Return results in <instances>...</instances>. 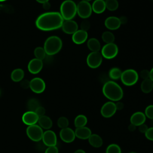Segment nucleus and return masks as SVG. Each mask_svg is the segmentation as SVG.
Instances as JSON below:
<instances>
[{
    "mask_svg": "<svg viewBox=\"0 0 153 153\" xmlns=\"http://www.w3.org/2000/svg\"><path fill=\"white\" fill-rule=\"evenodd\" d=\"M63 21L60 13L57 11L46 12L37 17L35 25L41 30L51 31L60 28Z\"/></svg>",
    "mask_w": 153,
    "mask_h": 153,
    "instance_id": "1",
    "label": "nucleus"
},
{
    "mask_svg": "<svg viewBox=\"0 0 153 153\" xmlns=\"http://www.w3.org/2000/svg\"><path fill=\"white\" fill-rule=\"evenodd\" d=\"M102 93L108 99L112 102L120 101L124 94L120 85L113 81H108L103 84Z\"/></svg>",
    "mask_w": 153,
    "mask_h": 153,
    "instance_id": "2",
    "label": "nucleus"
},
{
    "mask_svg": "<svg viewBox=\"0 0 153 153\" xmlns=\"http://www.w3.org/2000/svg\"><path fill=\"white\" fill-rule=\"evenodd\" d=\"M62 44V39L59 36L54 35L47 38L43 47L47 55L53 56L60 51Z\"/></svg>",
    "mask_w": 153,
    "mask_h": 153,
    "instance_id": "3",
    "label": "nucleus"
},
{
    "mask_svg": "<svg viewBox=\"0 0 153 153\" xmlns=\"http://www.w3.org/2000/svg\"><path fill=\"white\" fill-rule=\"evenodd\" d=\"M60 14L64 20H72L77 14L76 4L72 0H65L60 5Z\"/></svg>",
    "mask_w": 153,
    "mask_h": 153,
    "instance_id": "4",
    "label": "nucleus"
},
{
    "mask_svg": "<svg viewBox=\"0 0 153 153\" xmlns=\"http://www.w3.org/2000/svg\"><path fill=\"white\" fill-rule=\"evenodd\" d=\"M120 79L124 85L132 86L137 82L139 75L134 69H128L122 72Z\"/></svg>",
    "mask_w": 153,
    "mask_h": 153,
    "instance_id": "5",
    "label": "nucleus"
},
{
    "mask_svg": "<svg viewBox=\"0 0 153 153\" xmlns=\"http://www.w3.org/2000/svg\"><path fill=\"white\" fill-rule=\"evenodd\" d=\"M26 134L29 139L33 142H39L42 140L43 129L38 124H33L27 127Z\"/></svg>",
    "mask_w": 153,
    "mask_h": 153,
    "instance_id": "6",
    "label": "nucleus"
},
{
    "mask_svg": "<svg viewBox=\"0 0 153 153\" xmlns=\"http://www.w3.org/2000/svg\"><path fill=\"white\" fill-rule=\"evenodd\" d=\"M100 53L103 57L106 59H112L117 56L118 53V47L114 42L106 44L101 48Z\"/></svg>",
    "mask_w": 153,
    "mask_h": 153,
    "instance_id": "7",
    "label": "nucleus"
},
{
    "mask_svg": "<svg viewBox=\"0 0 153 153\" xmlns=\"http://www.w3.org/2000/svg\"><path fill=\"white\" fill-rule=\"evenodd\" d=\"M76 8L78 15L83 19H87L88 18L93 12L91 5L88 2L82 1H80L76 5Z\"/></svg>",
    "mask_w": 153,
    "mask_h": 153,
    "instance_id": "8",
    "label": "nucleus"
},
{
    "mask_svg": "<svg viewBox=\"0 0 153 153\" xmlns=\"http://www.w3.org/2000/svg\"><path fill=\"white\" fill-rule=\"evenodd\" d=\"M103 57L99 52H91L87 57L86 62L88 67L92 69L97 68L102 63Z\"/></svg>",
    "mask_w": 153,
    "mask_h": 153,
    "instance_id": "9",
    "label": "nucleus"
},
{
    "mask_svg": "<svg viewBox=\"0 0 153 153\" xmlns=\"http://www.w3.org/2000/svg\"><path fill=\"white\" fill-rule=\"evenodd\" d=\"M29 88L35 93H42L45 89V83L42 78L35 77L30 81Z\"/></svg>",
    "mask_w": 153,
    "mask_h": 153,
    "instance_id": "10",
    "label": "nucleus"
},
{
    "mask_svg": "<svg viewBox=\"0 0 153 153\" xmlns=\"http://www.w3.org/2000/svg\"><path fill=\"white\" fill-rule=\"evenodd\" d=\"M116 112L117 108L115 103L112 101L105 103L100 109V114L104 118H110L112 117Z\"/></svg>",
    "mask_w": 153,
    "mask_h": 153,
    "instance_id": "11",
    "label": "nucleus"
},
{
    "mask_svg": "<svg viewBox=\"0 0 153 153\" xmlns=\"http://www.w3.org/2000/svg\"><path fill=\"white\" fill-rule=\"evenodd\" d=\"M42 141L43 143L48 146H56L57 139L56 133L51 130H47L43 133Z\"/></svg>",
    "mask_w": 153,
    "mask_h": 153,
    "instance_id": "12",
    "label": "nucleus"
},
{
    "mask_svg": "<svg viewBox=\"0 0 153 153\" xmlns=\"http://www.w3.org/2000/svg\"><path fill=\"white\" fill-rule=\"evenodd\" d=\"M59 136L62 141L65 143H72L75 139V134L73 129L69 127H66L60 130Z\"/></svg>",
    "mask_w": 153,
    "mask_h": 153,
    "instance_id": "13",
    "label": "nucleus"
},
{
    "mask_svg": "<svg viewBox=\"0 0 153 153\" xmlns=\"http://www.w3.org/2000/svg\"><path fill=\"white\" fill-rule=\"evenodd\" d=\"M39 117L33 111H28L25 112L22 117L23 123L27 126L36 124L38 123Z\"/></svg>",
    "mask_w": 153,
    "mask_h": 153,
    "instance_id": "14",
    "label": "nucleus"
},
{
    "mask_svg": "<svg viewBox=\"0 0 153 153\" xmlns=\"http://www.w3.org/2000/svg\"><path fill=\"white\" fill-rule=\"evenodd\" d=\"M43 68L42 60L34 58L31 59L27 65V69L29 72L32 74H38Z\"/></svg>",
    "mask_w": 153,
    "mask_h": 153,
    "instance_id": "15",
    "label": "nucleus"
},
{
    "mask_svg": "<svg viewBox=\"0 0 153 153\" xmlns=\"http://www.w3.org/2000/svg\"><path fill=\"white\" fill-rule=\"evenodd\" d=\"M61 28L65 33L72 35L78 30V25L77 23L73 20H64Z\"/></svg>",
    "mask_w": 153,
    "mask_h": 153,
    "instance_id": "16",
    "label": "nucleus"
},
{
    "mask_svg": "<svg viewBox=\"0 0 153 153\" xmlns=\"http://www.w3.org/2000/svg\"><path fill=\"white\" fill-rule=\"evenodd\" d=\"M120 19L115 16H109L105 20V27L111 30L118 29L121 26Z\"/></svg>",
    "mask_w": 153,
    "mask_h": 153,
    "instance_id": "17",
    "label": "nucleus"
},
{
    "mask_svg": "<svg viewBox=\"0 0 153 153\" xmlns=\"http://www.w3.org/2000/svg\"><path fill=\"white\" fill-rule=\"evenodd\" d=\"M88 38V33L81 29L77 30L72 34V40L76 44H82L85 42Z\"/></svg>",
    "mask_w": 153,
    "mask_h": 153,
    "instance_id": "18",
    "label": "nucleus"
},
{
    "mask_svg": "<svg viewBox=\"0 0 153 153\" xmlns=\"http://www.w3.org/2000/svg\"><path fill=\"white\" fill-rule=\"evenodd\" d=\"M146 121V116L144 113L142 112H136L131 115L130 118V124L134 125L135 126H139L143 123Z\"/></svg>",
    "mask_w": 153,
    "mask_h": 153,
    "instance_id": "19",
    "label": "nucleus"
},
{
    "mask_svg": "<svg viewBox=\"0 0 153 153\" xmlns=\"http://www.w3.org/2000/svg\"><path fill=\"white\" fill-rule=\"evenodd\" d=\"M74 131L76 137L81 140L88 139L92 134L91 130L86 126L76 128Z\"/></svg>",
    "mask_w": 153,
    "mask_h": 153,
    "instance_id": "20",
    "label": "nucleus"
},
{
    "mask_svg": "<svg viewBox=\"0 0 153 153\" xmlns=\"http://www.w3.org/2000/svg\"><path fill=\"white\" fill-rule=\"evenodd\" d=\"M38 125L42 128L45 130H50L53 126V121L52 120L45 115L39 117Z\"/></svg>",
    "mask_w": 153,
    "mask_h": 153,
    "instance_id": "21",
    "label": "nucleus"
},
{
    "mask_svg": "<svg viewBox=\"0 0 153 153\" xmlns=\"http://www.w3.org/2000/svg\"><path fill=\"white\" fill-rule=\"evenodd\" d=\"M92 11L96 14H101L106 10L104 0H95L91 5Z\"/></svg>",
    "mask_w": 153,
    "mask_h": 153,
    "instance_id": "22",
    "label": "nucleus"
},
{
    "mask_svg": "<svg viewBox=\"0 0 153 153\" xmlns=\"http://www.w3.org/2000/svg\"><path fill=\"white\" fill-rule=\"evenodd\" d=\"M87 45L91 52H99V50H101L100 43L99 41L95 38H90L87 41Z\"/></svg>",
    "mask_w": 153,
    "mask_h": 153,
    "instance_id": "23",
    "label": "nucleus"
},
{
    "mask_svg": "<svg viewBox=\"0 0 153 153\" xmlns=\"http://www.w3.org/2000/svg\"><path fill=\"white\" fill-rule=\"evenodd\" d=\"M88 140L90 145L93 147L96 148L101 147L103 142L102 138L99 135L95 133L91 134Z\"/></svg>",
    "mask_w": 153,
    "mask_h": 153,
    "instance_id": "24",
    "label": "nucleus"
},
{
    "mask_svg": "<svg viewBox=\"0 0 153 153\" xmlns=\"http://www.w3.org/2000/svg\"><path fill=\"white\" fill-rule=\"evenodd\" d=\"M25 76L24 71L20 68L14 69L11 74V78L14 82H20L23 79Z\"/></svg>",
    "mask_w": 153,
    "mask_h": 153,
    "instance_id": "25",
    "label": "nucleus"
},
{
    "mask_svg": "<svg viewBox=\"0 0 153 153\" xmlns=\"http://www.w3.org/2000/svg\"><path fill=\"white\" fill-rule=\"evenodd\" d=\"M140 89L144 93H149L153 89V81L149 78L143 79L140 85Z\"/></svg>",
    "mask_w": 153,
    "mask_h": 153,
    "instance_id": "26",
    "label": "nucleus"
},
{
    "mask_svg": "<svg viewBox=\"0 0 153 153\" xmlns=\"http://www.w3.org/2000/svg\"><path fill=\"white\" fill-rule=\"evenodd\" d=\"M88 120L85 115L83 114L78 115L74 119V126L76 128L82 127L86 126Z\"/></svg>",
    "mask_w": 153,
    "mask_h": 153,
    "instance_id": "27",
    "label": "nucleus"
},
{
    "mask_svg": "<svg viewBox=\"0 0 153 153\" xmlns=\"http://www.w3.org/2000/svg\"><path fill=\"white\" fill-rule=\"evenodd\" d=\"M122 74L121 70L118 68H111L108 73L109 77L112 80H117L120 79Z\"/></svg>",
    "mask_w": 153,
    "mask_h": 153,
    "instance_id": "28",
    "label": "nucleus"
},
{
    "mask_svg": "<svg viewBox=\"0 0 153 153\" xmlns=\"http://www.w3.org/2000/svg\"><path fill=\"white\" fill-rule=\"evenodd\" d=\"M102 39L106 44L113 43L115 41V36L110 31H105L102 35Z\"/></svg>",
    "mask_w": 153,
    "mask_h": 153,
    "instance_id": "29",
    "label": "nucleus"
},
{
    "mask_svg": "<svg viewBox=\"0 0 153 153\" xmlns=\"http://www.w3.org/2000/svg\"><path fill=\"white\" fill-rule=\"evenodd\" d=\"M106 8L111 11H114L118 8V2L117 0H105Z\"/></svg>",
    "mask_w": 153,
    "mask_h": 153,
    "instance_id": "30",
    "label": "nucleus"
},
{
    "mask_svg": "<svg viewBox=\"0 0 153 153\" xmlns=\"http://www.w3.org/2000/svg\"><path fill=\"white\" fill-rule=\"evenodd\" d=\"M34 55L35 58L42 60L47 55L44 47H37L34 50Z\"/></svg>",
    "mask_w": 153,
    "mask_h": 153,
    "instance_id": "31",
    "label": "nucleus"
},
{
    "mask_svg": "<svg viewBox=\"0 0 153 153\" xmlns=\"http://www.w3.org/2000/svg\"><path fill=\"white\" fill-rule=\"evenodd\" d=\"M40 103L39 101L35 99H30L28 100L27 103V107L29 111L35 112V110L39 106Z\"/></svg>",
    "mask_w": 153,
    "mask_h": 153,
    "instance_id": "32",
    "label": "nucleus"
},
{
    "mask_svg": "<svg viewBox=\"0 0 153 153\" xmlns=\"http://www.w3.org/2000/svg\"><path fill=\"white\" fill-rule=\"evenodd\" d=\"M106 153H121V149L120 146L117 144L111 143L107 146Z\"/></svg>",
    "mask_w": 153,
    "mask_h": 153,
    "instance_id": "33",
    "label": "nucleus"
},
{
    "mask_svg": "<svg viewBox=\"0 0 153 153\" xmlns=\"http://www.w3.org/2000/svg\"><path fill=\"white\" fill-rule=\"evenodd\" d=\"M57 126L61 129L68 127L69 126V120L65 117H60L59 118L57 121Z\"/></svg>",
    "mask_w": 153,
    "mask_h": 153,
    "instance_id": "34",
    "label": "nucleus"
},
{
    "mask_svg": "<svg viewBox=\"0 0 153 153\" xmlns=\"http://www.w3.org/2000/svg\"><path fill=\"white\" fill-rule=\"evenodd\" d=\"M146 117L150 120L153 119V105H148L145 109L144 112Z\"/></svg>",
    "mask_w": 153,
    "mask_h": 153,
    "instance_id": "35",
    "label": "nucleus"
},
{
    "mask_svg": "<svg viewBox=\"0 0 153 153\" xmlns=\"http://www.w3.org/2000/svg\"><path fill=\"white\" fill-rule=\"evenodd\" d=\"M90 23L88 20L84 19L80 25V28L81 30L87 32V30L90 29Z\"/></svg>",
    "mask_w": 153,
    "mask_h": 153,
    "instance_id": "36",
    "label": "nucleus"
},
{
    "mask_svg": "<svg viewBox=\"0 0 153 153\" xmlns=\"http://www.w3.org/2000/svg\"><path fill=\"white\" fill-rule=\"evenodd\" d=\"M145 136L148 140L153 141V127L148 128L147 131L145 133Z\"/></svg>",
    "mask_w": 153,
    "mask_h": 153,
    "instance_id": "37",
    "label": "nucleus"
},
{
    "mask_svg": "<svg viewBox=\"0 0 153 153\" xmlns=\"http://www.w3.org/2000/svg\"><path fill=\"white\" fill-rule=\"evenodd\" d=\"M44 153H59V149L56 146H48Z\"/></svg>",
    "mask_w": 153,
    "mask_h": 153,
    "instance_id": "38",
    "label": "nucleus"
},
{
    "mask_svg": "<svg viewBox=\"0 0 153 153\" xmlns=\"http://www.w3.org/2000/svg\"><path fill=\"white\" fill-rule=\"evenodd\" d=\"M35 112L36 114V115L40 117L41 116H43L45 115V108L42 106H39L35 111Z\"/></svg>",
    "mask_w": 153,
    "mask_h": 153,
    "instance_id": "39",
    "label": "nucleus"
},
{
    "mask_svg": "<svg viewBox=\"0 0 153 153\" xmlns=\"http://www.w3.org/2000/svg\"><path fill=\"white\" fill-rule=\"evenodd\" d=\"M140 76L143 79L149 78V71L147 69H143L140 72Z\"/></svg>",
    "mask_w": 153,
    "mask_h": 153,
    "instance_id": "40",
    "label": "nucleus"
},
{
    "mask_svg": "<svg viewBox=\"0 0 153 153\" xmlns=\"http://www.w3.org/2000/svg\"><path fill=\"white\" fill-rule=\"evenodd\" d=\"M30 85V81H28L27 79H22L20 82V86L24 88V89H27L29 88Z\"/></svg>",
    "mask_w": 153,
    "mask_h": 153,
    "instance_id": "41",
    "label": "nucleus"
},
{
    "mask_svg": "<svg viewBox=\"0 0 153 153\" xmlns=\"http://www.w3.org/2000/svg\"><path fill=\"white\" fill-rule=\"evenodd\" d=\"M138 127H139V128H138L139 131L140 132H141L142 133H144V134H145V133L147 131V130H148V128H149V127H148V126H147L146 124H145V123H143V124H142L139 126Z\"/></svg>",
    "mask_w": 153,
    "mask_h": 153,
    "instance_id": "42",
    "label": "nucleus"
},
{
    "mask_svg": "<svg viewBox=\"0 0 153 153\" xmlns=\"http://www.w3.org/2000/svg\"><path fill=\"white\" fill-rule=\"evenodd\" d=\"M115 106H116V108H117V111L118 110H121L122 109H123L124 108V104L123 102L118 101L117 102V103H115Z\"/></svg>",
    "mask_w": 153,
    "mask_h": 153,
    "instance_id": "43",
    "label": "nucleus"
},
{
    "mask_svg": "<svg viewBox=\"0 0 153 153\" xmlns=\"http://www.w3.org/2000/svg\"><path fill=\"white\" fill-rule=\"evenodd\" d=\"M42 7H43V8H44V10H49V9L50 8L51 5H50V4L49 2H47L44 3V4H42Z\"/></svg>",
    "mask_w": 153,
    "mask_h": 153,
    "instance_id": "44",
    "label": "nucleus"
},
{
    "mask_svg": "<svg viewBox=\"0 0 153 153\" xmlns=\"http://www.w3.org/2000/svg\"><path fill=\"white\" fill-rule=\"evenodd\" d=\"M120 19V22H121V24H125L126 23H127V19L126 18V17L125 16H121Z\"/></svg>",
    "mask_w": 153,
    "mask_h": 153,
    "instance_id": "45",
    "label": "nucleus"
},
{
    "mask_svg": "<svg viewBox=\"0 0 153 153\" xmlns=\"http://www.w3.org/2000/svg\"><path fill=\"white\" fill-rule=\"evenodd\" d=\"M136 126H135L134 125H133V124H130L128 126V130H129L130 131H134V130L136 129Z\"/></svg>",
    "mask_w": 153,
    "mask_h": 153,
    "instance_id": "46",
    "label": "nucleus"
},
{
    "mask_svg": "<svg viewBox=\"0 0 153 153\" xmlns=\"http://www.w3.org/2000/svg\"><path fill=\"white\" fill-rule=\"evenodd\" d=\"M149 79L153 81V68L149 71Z\"/></svg>",
    "mask_w": 153,
    "mask_h": 153,
    "instance_id": "47",
    "label": "nucleus"
},
{
    "mask_svg": "<svg viewBox=\"0 0 153 153\" xmlns=\"http://www.w3.org/2000/svg\"><path fill=\"white\" fill-rule=\"evenodd\" d=\"M74 153H86L85 151L82 149H78L76 150Z\"/></svg>",
    "mask_w": 153,
    "mask_h": 153,
    "instance_id": "48",
    "label": "nucleus"
},
{
    "mask_svg": "<svg viewBox=\"0 0 153 153\" xmlns=\"http://www.w3.org/2000/svg\"><path fill=\"white\" fill-rule=\"evenodd\" d=\"M36 1L37 2L42 4H43L44 3H45V2L49 1V0H36Z\"/></svg>",
    "mask_w": 153,
    "mask_h": 153,
    "instance_id": "49",
    "label": "nucleus"
},
{
    "mask_svg": "<svg viewBox=\"0 0 153 153\" xmlns=\"http://www.w3.org/2000/svg\"><path fill=\"white\" fill-rule=\"evenodd\" d=\"M150 123H151V124L152 127H153V119L151 120V121H150Z\"/></svg>",
    "mask_w": 153,
    "mask_h": 153,
    "instance_id": "50",
    "label": "nucleus"
},
{
    "mask_svg": "<svg viewBox=\"0 0 153 153\" xmlns=\"http://www.w3.org/2000/svg\"><path fill=\"white\" fill-rule=\"evenodd\" d=\"M81 1H85V2H89L90 1H91V0H81Z\"/></svg>",
    "mask_w": 153,
    "mask_h": 153,
    "instance_id": "51",
    "label": "nucleus"
},
{
    "mask_svg": "<svg viewBox=\"0 0 153 153\" xmlns=\"http://www.w3.org/2000/svg\"><path fill=\"white\" fill-rule=\"evenodd\" d=\"M129 153H137V152H134V151H131V152H130Z\"/></svg>",
    "mask_w": 153,
    "mask_h": 153,
    "instance_id": "52",
    "label": "nucleus"
},
{
    "mask_svg": "<svg viewBox=\"0 0 153 153\" xmlns=\"http://www.w3.org/2000/svg\"><path fill=\"white\" fill-rule=\"evenodd\" d=\"M7 0H0V2H4V1H5Z\"/></svg>",
    "mask_w": 153,
    "mask_h": 153,
    "instance_id": "53",
    "label": "nucleus"
},
{
    "mask_svg": "<svg viewBox=\"0 0 153 153\" xmlns=\"http://www.w3.org/2000/svg\"><path fill=\"white\" fill-rule=\"evenodd\" d=\"M1 90H0V96H1Z\"/></svg>",
    "mask_w": 153,
    "mask_h": 153,
    "instance_id": "54",
    "label": "nucleus"
},
{
    "mask_svg": "<svg viewBox=\"0 0 153 153\" xmlns=\"http://www.w3.org/2000/svg\"><path fill=\"white\" fill-rule=\"evenodd\" d=\"M104 1H105V0H104Z\"/></svg>",
    "mask_w": 153,
    "mask_h": 153,
    "instance_id": "55",
    "label": "nucleus"
}]
</instances>
